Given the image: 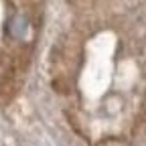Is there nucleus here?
Listing matches in <instances>:
<instances>
[{"instance_id": "obj_1", "label": "nucleus", "mask_w": 146, "mask_h": 146, "mask_svg": "<svg viewBox=\"0 0 146 146\" xmlns=\"http://www.w3.org/2000/svg\"><path fill=\"white\" fill-rule=\"evenodd\" d=\"M8 31H10L12 36H16V39H23V36L27 35V31H29V21H27L23 14H16V16L10 18Z\"/></svg>"}]
</instances>
